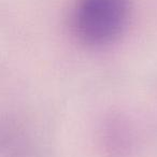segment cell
<instances>
[{
	"instance_id": "1",
	"label": "cell",
	"mask_w": 157,
	"mask_h": 157,
	"mask_svg": "<svg viewBox=\"0 0 157 157\" xmlns=\"http://www.w3.org/2000/svg\"><path fill=\"white\" fill-rule=\"evenodd\" d=\"M130 0H78L73 12L76 37L90 46H103L120 37L126 27Z\"/></svg>"
}]
</instances>
